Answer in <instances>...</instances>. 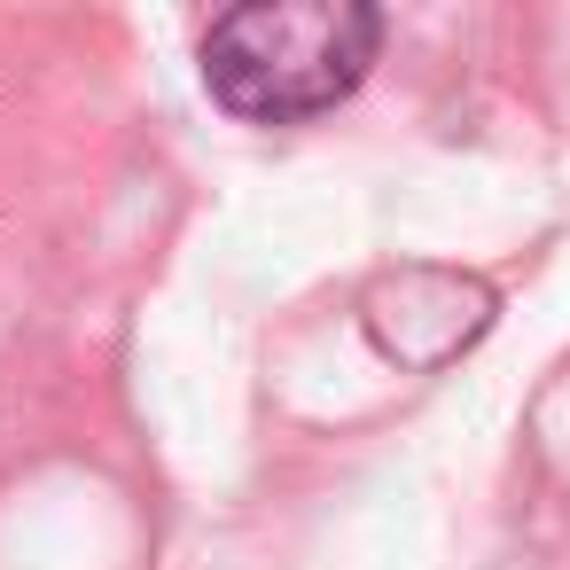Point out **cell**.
Listing matches in <instances>:
<instances>
[{"label": "cell", "instance_id": "cell-1", "mask_svg": "<svg viewBox=\"0 0 570 570\" xmlns=\"http://www.w3.org/2000/svg\"><path fill=\"white\" fill-rule=\"evenodd\" d=\"M383 17L360 0H250L204 32V87L250 126L336 110L375 63Z\"/></svg>", "mask_w": 570, "mask_h": 570}, {"label": "cell", "instance_id": "cell-2", "mask_svg": "<svg viewBox=\"0 0 570 570\" xmlns=\"http://www.w3.org/2000/svg\"><path fill=\"white\" fill-rule=\"evenodd\" d=\"M484 328H492V289L469 282V274L414 266V274H391V282L367 289V336L399 367H438L461 344H476Z\"/></svg>", "mask_w": 570, "mask_h": 570}]
</instances>
